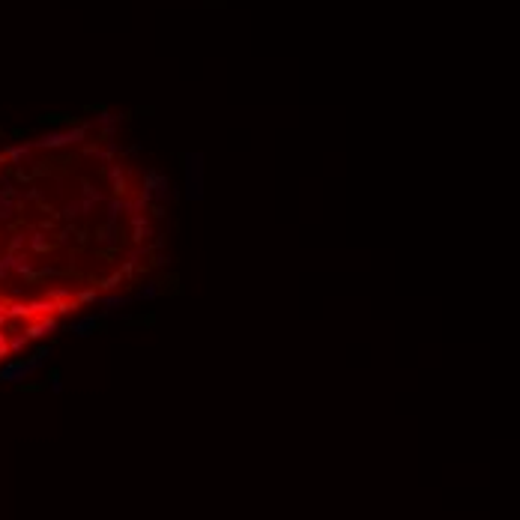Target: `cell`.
Here are the masks:
<instances>
[{
  "instance_id": "obj_11",
  "label": "cell",
  "mask_w": 520,
  "mask_h": 520,
  "mask_svg": "<svg viewBox=\"0 0 520 520\" xmlns=\"http://www.w3.org/2000/svg\"><path fill=\"white\" fill-rule=\"evenodd\" d=\"M30 248H33V251H48V248H51V242H48V236H45V233H33V236H30Z\"/></svg>"
},
{
  "instance_id": "obj_5",
  "label": "cell",
  "mask_w": 520,
  "mask_h": 520,
  "mask_svg": "<svg viewBox=\"0 0 520 520\" xmlns=\"http://www.w3.org/2000/svg\"><path fill=\"white\" fill-rule=\"evenodd\" d=\"M99 242H102V245H111V248H117V245H120V230H117L114 222H108L105 228L99 230Z\"/></svg>"
},
{
  "instance_id": "obj_9",
  "label": "cell",
  "mask_w": 520,
  "mask_h": 520,
  "mask_svg": "<svg viewBox=\"0 0 520 520\" xmlns=\"http://www.w3.org/2000/svg\"><path fill=\"white\" fill-rule=\"evenodd\" d=\"M36 147V144H21V147H9L6 150V159H12V162L18 164V162H24L27 156H30V150Z\"/></svg>"
},
{
  "instance_id": "obj_19",
  "label": "cell",
  "mask_w": 520,
  "mask_h": 520,
  "mask_svg": "<svg viewBox=\"0 0 520 520\" xmlns=\"http://www.w3.org/2000/svg\"><path fill=\"white\" fill-rule=\"evenodd\" d=\"M96 299V290H81L78 293V302H93Z\"/></svg>"
},
{
  "instance_id": "obj_15",
  "label": "cell",
  "mask_w": 520,
  "mask_h": 520,
  "mask_svg": "<svg viewBox=\"0 0 520 520\" xmlns=\"http://www.w3.org/2000/svg\"><path fill=\"white\" fill-rule=\"evenodd\" d=\"M84 200H93V203H99V200H105V195L99 192L96 186H90V183H84Z\"/></svg>"
},
{
  "instance_id": "obj_16",
  "label": "cell",
  "mask_w": 520,
  "mask_h": 520,
  "mask_svg": "<svg viewBox=\"0 0 520 520\" xmlns=\"http://www.w3.org/2000/svg\"><path fill=\"white\" fill-rule=\"evenodd\" d=\"M15 266V254H6V257H0V281L6 278V272Z\"/></svg>"
},
{
  "instance_id": "obj_22",
  "label": "cell",
  "mask_w": 520,
  "mask_h": 520,
  "mask_svg": "<svg viewBox=\"0 0 520 520\" xmlns=\"http://www.w3.org/2000/svg\"><path fill=\"white\" fill-rule=\"evenodd\" d=\"M0 164H3V156H0Z\"/></svg>"
},
{
  "instance_id": "obj_1",
  "label": "cell",
  "mask_w": 520,
  "mask_h": 520,
  "mask_svg": "<svg viewBox=\"0 0 520 520\" xmlns=\"http://www.w3.org/2000/svg\"><path fill=\"white\" fill-rule=\"evenodd\" d=\"M183 174H186L183 197L197 203L203 197V153H186L183 156Z\"/></svg>"
},
{
  "instance_id": "obj_3",
  "label": "cell",
  "mask_w": 520,
  "mask_h": 520,
  "mask_svg": "<svg viewBox=\"0 0 520 520\" xmlns=\"http://www.w3.org/2000/svg\"><path fill=\"white\" fill-rule=\"evenodd\" d=\"M54 329H57V320H54V317H42V320H36V323L27 326V329H24V335H27V341H39V338L51 335Z\"/></svg>"
},
{
  "instance_id": "obj_13",
  "label": "cell",
  "mask_w": 520,
  "mask_h": 520,
  "mask_svg": "<svg viewBox=\"0 0 520 520\" xmlns=\"http://www.w3.org/2000/svg\"><path fill=\"white\" fill-rule=\"evenodd\" d=\"M15 272H21V275H33V266H30V260L24 257V254H15V266H12Z\"/></svg>"
},
{
  "instance_id": "obj_14",
  "label": "cell",
  "mask_w": 520,
  "mask_h": 520,
  "mask_svg": "<svg viewBox=\"0 0 520 520\" xmlns=\"http://www.w3.org/2000/svg\"><path fill=\"white\" fill-rule=\"evenodd\" d=\"M117 120H120L117 114H108V111H102V114H99V120H96V126H102V129H114V126H117Z\"/></svg>"
},
{
  "instance_id": "obj_4",
  "label": "cell",
  "mask_w": 520,
  "mask_h": 520,
  "mask_svg": "<svg viewBox=\"0 0 520 520\" xmlns=\"http://www.w3.org/2000/svg\"><path fill=\"white\" fill-rule=\"evenodd\" d=\"M105 177H108V183L114 186L117 195L126 192V167H123V164H108V167H105Z\"/></svg>"
},
{
  "instance_id": "obj_18",
  "label": "cell",
  "mask_w": 520,
  "mask_h": 520,
  "mask_svg": "<svg viewBox=\"0 0 520 520\" xmlns=\"http://www.w3.org/2000/svg\"><path fill=\"white\" fill-rule=\"evenodd\" d=\"M135 269H138V260H132V257H126V263H123V269H120V272H123V275H132V272H135Z\"/></svg>"
},
{
  "instance_id": "obj_2",
  "label": "cell",
  "mask_w": 520,
  "mask_h": 520,
  "mask_svg": "<svg viewBox=\"0 0 520 520\" xmlns=\"http://www.w3.org/2000/svg\"><path fill=\"white\" fill-rule=\"evenodd\" d=\"M87 138V126H75V129H57V132H48L36 141V147H45V150H57V147H72L78 141Z\"/></svg>"
},
{
  "instance_id": "obj_21",
  "label": "cell",
  "mask_w": 520,
  "mask_h": 520,
  "mask_svg": "<svg viewBox=\"0 0 520 520\" xmlns=\"http://www.w3.org/2000/svg\"><path fill=\"white\" fill-rule=\"evenodd\" d=\"M69 236H72V228H63V230H60V236H57V239H60V242H66Z\"/></svg>"
},
{
  "instance_id": "obj_20",
  "label": "cell",
  "mask_w": 520,
  "mask_h": 520,
  "mask_svg": "<svg viewBox=\"0 0 520 520\" xmlns=\"http://www.w3.org/2000/svg\"><path fill=\"white\" fill-rule=\"evenodd\" d=\"M156 263H159V266H167V263H170V257H167L164 251H159V254H156Z\"/></svg>"
},
{
  "instance_id": "obj_12",
  "label": "cell",
  "mask_w": 520,
  "mask_h": 520,
  "mask_svg": "<svg viewBox=\"0 0 520 520\" xmlns=\"http://www.w3.org/2000/svg\"><path fill=\"white\" fill-rule=\"evenodd\" d=\"M15 209H18V203H15L12 197H3V195H0V219H9Z\"/></svg>"
},
{
  "instance_id": "obj_10",
  "label": "cell",
  "mask_w": 520,
  "mask_h": 520,
  "mask_svg": "<svg viewBox=\"0 0 520 520\" xmlns=\"http://www.w3.org/2000/svg\"><path fill=\"white\" fill-rule=\"evenodd\" d=\"M120 281H123V272H111L108 278H102V284H99V287H102V290H108V293H114L117 287H120Z\"/></svg>"
},
{
  "instance_id": "obj_7",
  "label": "cell",
  "mask_w": 520,
  "mask_h": 520,
  "mask_svg": "<svg viewBox=\"0 0 520 520\" xmlns=\"http://www.w3.org/2000/svg\"><path fill=\"white\" fill-rule=\"evenodd\" d=\"M132 296H120V293H108L105 299H102V311H114V308H123V305H129Z\"/></svg>"
},
{
  "instance_id": "obj_6",
  "label": "cell",
  "mask_w": 520,
  "mask_h": 520,
  "mask_svg": "<svg viewBox=\"0 0 520 520\" xmlns=\"http://www.w3.org/2000/svg\"><path fill=\"white\" fill-rule=\"evenodd\" d=\"M156 296H159V284H156V281H144V284L135 290L132 299H135V302H153Z\"/></svg>"
},
{
  "instance_id": "obj_8",
  "label": "cell",
  "mask_w": 520,
  "mask_h": 520,
  "mask_svg": "<svg viewBox=\"0 0 520 520\" xmlns=\"http://www.w3.org/2000/svg\"><path fill=\"white\" fill-rule=\"evenodd\" d=\"M96 320H99V314H90V317H81L78 323H72V332L75 335H93V329H96Z\"/></svg>"
},
{
  "instance_id": "obj_17",
  "label": "cell",
  "mask_w": 520,
  "mask_h": 520,
  "mask_svg": "<svg viewBox=\"0 0 520 520\" xmlns=\"http://www.w3.org/2000/svg\"><path fill=\"white\" fill-rule=\"evenodd\" d=\"M21 245H24V233H15V236L9 239V248H12V254H15V251H18Z\"/></svg>"
}]
</instances>
